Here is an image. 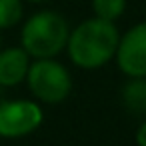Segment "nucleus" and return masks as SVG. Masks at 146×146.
I'll use <instances>...</instances> for the list:
<instances>
[{
  "instance_id": "1",
  "label": "nucleus",
  "mask_w": 146,
  "mask_h": 146,
  "mask_svg": "<svg viewBox=\"0 0 146 146\" xmlns=\"http://www.w3.org/2000/svg\"><path fill=\"white\" fill-rule=\"evenodd\" d=\"M120 32L114 22L102 18H88L70 30L66 50L74 66L94 70L110 62L116 54Z\"/></svg>"
},
{
  "instance_id": "2",
  "label": "nucleus",
  "mask_w": 146,
  "mask_h": 146,
  "mask_svg": "<svg viewBox=\"0 0 146 146\" xmlns=\"http://www.w3.org/2000/svg\"><path fill=\"white\" fill-rule=\"evenodd\" d=\"M68 34V22L62 14L54 10H40L24 22L20 30V46L34 60L56 58L66 48Z\"/></svg>"
},
{
  "instance_id": "3",
  "label": "nucleus",
  "mask_w": 146,
  "mask_h": 146,
  "mask_svg": "<svg viewBox=\"0 0 146 146\" xmlns=\"http://www.w3.org/2000/svg\"><path fill=\"white\" fill-rule=\"evenodd\" d=\"M30 92L44 104H60L72 90V78L64 64L54 58H36L28 66L26 78Z\"/></svg>"
},
{
  "instance_id": "4",
  "label": "nucleus",
  "mask_w": 146,
  "mask_h": 146,
  "mask_svg": "<svg viewBox=\"0 0 146 146\" xmlns=\"http://www.w3.org/2000/svg\"><path fill=\"white\" fill-rule=\"evenodd\" d=\"M44 112L32 100L0 102V138H24L40 128Z\"/></svg>"
},
{
  "instance_id": "5",
  "label": "nucleus",
  "mask_w": 146,
  "mask_h": 146,
  "mask_svg": "<svg viewBox=\"0 0 146 146\" xmlns=\"http://www.w3.org/2000/svg\"><path fill=\"white\" fill-rule=\"evenodd\" d=\"M114 58L128 78H146V22L134 24L120 36Z\"/></svg>"
},
{
  "instance_id": "6",
  "label": "nucleus",
  "mask_w": 146,
  "mask_h": 146,
  "mask_svg": "<svg viewBox=\"0 0 146 146\" xmlns=\"http://www.w3.org/2000/svg\"><path fill=\"white\" fill-rule=\"evenodd\" d=\"M30 56L22 46H10L0 50V86H18L28 72Z\"/></svg>"
},
{
  "instance_id": "7",
  "label": "nucleus",
  "mask_w": 146,
  "mask_h": 146,
  "mask_svg": "<svg viewBox=\"0 0 146 146\" xmlns=\"http://www.w3.org/2000/svg\"><path fill=\"white\" fill-rule=\"evenodd\" d=\"M122 104L130 114L146 116V78H130L124 84Z\"/></svg>"
},
{
  "instance_id": "8",
  "label": "nucleus",
  "mask_w": 146,
  "mask_h": 146,
  "mask_svg": "<svg viewBox=\"0 0 146 146\" xmlns=\"http://www.w3.org/2000/svg\"><path fill=\"white\" fill-rule=\"evenodd\" d=\"M24 16L22 0H0V30L14 28Z\"/></svg>"
},
{
  "instance_id": "9",
  "label": "nucleus",
  "mask_w": 146,
  "mask_h": 146,
  "mask_svg": "<svg viewBox=\"0 0 146 146\" xmlns=\"http://www.w3.org/2000/svg\"><path fill=\"white\" fill-rule=\"evenodd\" d=\"M126 10V0H92V12L96 18L116 22Z\"/></svg>"
},
{
  "instance_id": "10",
  "label": "nucleus",
  "mask_w": 146,
  "mask_h": 146,
  "mask_svg": "<svg viewBox=\"0 0 146 146\" xmlns=\"http://www.w3.org/2000/svg\"><path fill=\"white\" fill-rule=\"evenodd\" d=\"M136 144L138 146H146V120L138 126L136 130Z\"/></svg>"
},
{
  "instance_id": "11",
  "label": "nucleus",
  "mask_w": 146,
  "mask_h": 146,
  "mask_svg": "<svg viewBox=\"0 0 146 146\" xmlns=\"http://www.w3.org/2000/svg\"><path fill=\"white\" fill-rule=\"evenodd\" d=\"M28 2H48V0H28Z\"/></svg>"
}]
</instances>
